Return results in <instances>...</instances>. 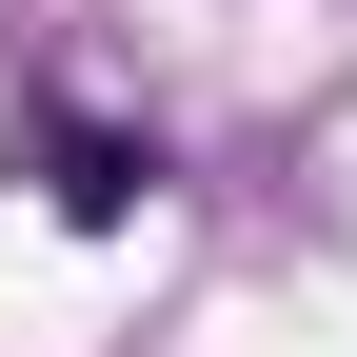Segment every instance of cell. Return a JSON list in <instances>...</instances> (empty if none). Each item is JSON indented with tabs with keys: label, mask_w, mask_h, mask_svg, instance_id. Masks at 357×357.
Wrapping results in <instances>:
<instances>
[{
	"label": "cell",
	"mask_w": 357,
	"mask_h": 357,
	"mask_svg": "<svg viewBox=\"0 0 357 357\" xmlns=\"http://www.w3.org/2000/svg\"><path fill=\"white\" fill-rule=\"evenodd\" d=\"M20 178L79 218V238H119V218L159 199V139H119V119H79V100H20Z\"/></svg>",
	"instance_id": "6da1fadb"
}]
</instances>
